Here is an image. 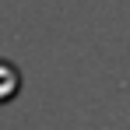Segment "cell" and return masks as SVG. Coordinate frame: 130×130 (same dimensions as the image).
Returning a JSON list of instances; mask_svg holds the SVG:
<instances>
[{"label":"cell","mask_w":130,"mask_h":130,"mask_svg":"<svg viewBox=\"0 0 130 130\" xmlns=\"http://www.w3.org/2000/svg\"><path fill=\"white\" fill-rule=\"evenodd\" d=\"M21 88V74L18 67H11L7 60H0V102H11Z\"/></svg>","instance_id":"cell-1"}]
</instances>
